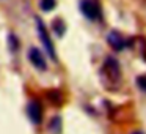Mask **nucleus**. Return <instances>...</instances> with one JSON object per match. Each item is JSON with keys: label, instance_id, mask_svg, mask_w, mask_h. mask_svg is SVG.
Masks as SVG:
<instances>
[{"label": "nucleus", "instance_id": "f257e3e1", "mask_svg": "<svg viewBox=\"0 0 146 134\" xmlns=\"http://www.w3.org/2000/svg\"><path fill=\"white\" fill-rule=\"evenodd\" d=\"M101 74H102V77H104V82L105 80L110 82V87H118L119 85V82H121V68H119V63H118L116 58L108 57L107 60L104 62V65H102Z\"/></svg>", "mask_w": 146, "mask_h": 134}, {"label": "nucleus", "instance_id": "f03ea898", "mask_svg": "<svg viewBox=\"0 0 146 134\" xmlns=\"http://www.w3.org/2000/svg\"><path fill=\"white\" fill-rule=\"evenodd\" d=\"M79 8L83 16L90 21H98L101 17V8L96 0H80Z\"/></svg>", "mask_w": 146, "mask_h": 134}, {"label": "nucleus", "instance_id": "7ed1b4c3", "mask_svg": "<svg viewBox=\"0 0 146 134\" xmlns=\"http://www.w3.org/2000/svg\"><path fill=\"white\" fill-rule=\"evenodd\" d=\"M36 27H38V35H39V38H41L42 44H44V49L47 51L49 57L55 60L57 55H55V49H54V44H52V40H50V36H49V32H47V29H46L44 22H42L39 17L36 19Z\"/></svg>", "mask_w": 146, "mask_h": 134}, {"label": "nucleus", "instance_id": "20e7f679", "mask_svg": "<svg viewBox=\"0 0 146 134\" xmlns=\"http://www.w3.org/2000/svg\"><path fill=\"white\" fill-rule=\"evenodd\" d=\"M29 60L32 62V65L39 71H46L47 70V63H46V58L42 55V52L38 48H32L29 51Z\"/></svg>", "mask_w": 146, "mask_h": 134}, {"label": "nucleus", "instance_id": "39448f33", "mask_svg": "<svg viewBox=\"0 0 146 134\" xmlns=\"http://www.w3.org/2000/svg\"><path fill=\"white\" fill-rule=\"evenodd\" d=\"M27 114H29V118L35 125L41 123V120H42V106L39 104V101H36V99L30 101L29 107H27Z\"/></svg>", "mask_w": 146, "mask_h": 134}, {"label": "nucleus", "instance_id": "423d86ee", "mask_svg": "<svg viewBox=\"0 0 146 134\" xmlns=\"http://www.w3.org/2000/svg\"><path fill=\"white\" fill-rule=\"evenodd\" d=\"M107 41H108V46H110L113 51H123V49L126 48V44H127L126 38H124L119 32H116V30H113V32L108 33Z\"/></svg>", "mask_w": 146, "mask_h": 134}, {"label": "nucleus", "instance_id": "0eeeda50", "mask_svg": "<svg viewBox=\"0 0 146 134\" xmlns=\"http://www.w3.org/2000/svg\"><path fill=\"white\" fill-rule=\"evenodd\" d=\"M49 129H50L54 134H60V133H61V118L58 117V115H57V117H54V118L50 120Z\"/></svg>", "mask_w": 146, "mask_h": 134}, {"label": "nucleus", "instance_id": "6e6552de", "mask_svg": "<svg viewBox=\"0 0 146 134\" xmlns=\"http://www.w3.org/2000/svg\"><path fill=\"white\" fill-rule=\"evenodd\" d=\"M47 96H49V98H52V103L57 104V106H60L61 101H63V96H61V93L58 92V90H49Z\"/></svg>", "mask_w": 146, "mask_h": 134}, {"label": "nucleus", "instance_id": "1a4fd4ad", "mask_svg": "<svg viewBox=\"0 0 146 134\" xmlns=\"http://www.w3.org/2000/svg\"><path fill=\"white\" fill-rule=\"evenodd\" d=\"M55 5H57L55 0H41L39 7H41L42 11H50V10H54V8H55Z\"/></svg>", "mask_w": 146, "mask_h": 134}, {"label": "nucleus", "instance_id": "9d476101", "mask_svg": "<svg viewBox=\"0 0 146 134\" xmlns=\"http://www.w3.org/2000/svg\"><path fill=\"white\" fill-rule=\"evenodd\" d=\"M52 25H54V30L55 32L58 33V35H63L64 33V29H66V27H64V24H63V21H60V19H57V21H54V24H52Z\"/></svg>", "mask_w": 146, "mask_h": 134}, {"label": "nucleus", "instance_id": "9b49d317", "mask_svg": "<svg viewBox=\"0 0 146 134\" xmlns=\"http://www.w3.org/2000/svg\"><path fill=\"white\" fill-rule=\"evenodd\" d=\"M10 46H11V51H16V49H19V43H17L16 36L14 35H10Z\"/></svg>", "mask_w": 146, "mask_h": 134}, {"label": "nucleus", "instance_id": "f8f14e48", "mask_svg": "<svg viewBox=\"0 0 146 134\" xmlns=\"http://www.w3.org/2000/svg\"><path fill=\"white\" fill-rule=\"evenodd\" d=\"M137 84H138L140 88L146 92V74H145V76H140L138 79H137Z\"/></svg>", "mask_w": 146, "mask_h": 134}, {"label": "nucleus", "instance_id": "ddd939ff", "mask_svg": "<svg viewBox=\"0 0 146 134\" xmlns=\"http://www.w3.org/2000/svg\"><path fill=\"white\" fill-rule=\"evenodd\" d=\"M132 134H143L141 131H135V133H132Z\"/></svg>", "mask_w": 146, "mask_h": 134}]
</instances>
